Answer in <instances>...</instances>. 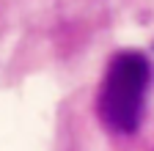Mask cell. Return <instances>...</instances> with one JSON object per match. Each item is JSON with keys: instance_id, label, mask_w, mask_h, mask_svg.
<instances>
[{"instance_id": "1", "label": "cell", "mask_w": 154, "mask_h": 151, "mask_svg": "<svg viewBox=\"0 0 154 151\" xmlns=\"http://www.w3.org/2000/svg\"><path fill=\"white\" fill-rule=\"evenodd\" d=\"M151 66L140 52H119L107 66L99 91V116L113 129L129 135L140 126Z\"/></svg>"}]
</instances>
